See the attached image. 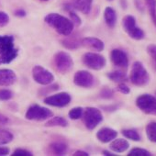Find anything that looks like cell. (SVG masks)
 <instances>
[{"mask_svg":"<svg viewBox=\"0 0 156 156\" xmlns=\"http://www.w3.org/2000/svg\"><path fill=\"white\" fill-rule=\"evenodd\" d=\"M129 80L134 86L137 87H143L149 83V73L144 65L140 62H133L130 70Z\"/></svg>","mask_w":156,"mask_h":156,"instance_id":"cell-3","label":"cell"},{"mask_svg":"<svg viewBox=\"0 0 156 156\" xmlns=\"http://www.w3.org/2000/svg\"><path fill=\"white\" fill-rule=\"evenodd\" d=\"M108 1H112V0H108Z\"/></svg>","mask_w":156,"mask_h":156,"instance_id":"cell-44","label":"cell"},{"mask_svg":"<svg viewBox=\"0 0 156 156\" xmlns=\"http://www.w3.org/2000/svg\"><path fill=\"white\" fill-rule=\"evenodd\" d=\"M83 62L84 64L92 70H101L106 65V59L103 55L97 52H87L83 55Z\"/></svg>","mask_w":156,"mask_h":156,"instance_id":"cell-10","label":"cell"},{"mask_svg":"<svg viewBox=\"0 0 156 156\" xmlns=\"http://www.w3.org/2000/svg\"><path fill=\"white\" fill-rule=\"evenodd\" d=\"M108 77L113 82L116 83H123V81H125L127 79V74L122 72V71H114L111 72L108 74Z\"/></svg>","mask_w":156,"mask_h":156,"instance_id":"cell-23","label":"cell"},{"mask_svg":"<svg viewBox=\"0 0 156 156\" xmlns=\"http://www.w3.org/2000/svg\"><path fill=\"white\" fill-rule=\"evenodd\" d=\"M11 155H13V156H32L33 153H32L31 151L26 150V149L19 148V149L15 150V151L12 152Z\"/></svg>","mask_w":156,"mask_h":156,"instance_id":"cell-35","label":"cell"},{"mask_svg":"<svg viewBox=\"0 0 156 156\" xmlns=\"http://www.w3.org/2000/svg\"><path fill=\"white\" fill-rule=\"evenodd\" d=\"M17 81V74L11 69H0V87H10Z\"/></svg>","mask_w":156,"mask_h":156,"instance_id":"cell-14","label":"cell"},{"mask_svg":"<svg viewBox=\"0 0 156 156\" xmlns=\"http://www.w3.org/2000/svg\"><path fill=\"white\" fill-rule=\"evenodd\" d=\"M13 139H14V136L10 131L0 128V145L9 144L13 140Z\"/></svg>","mask_w":156,"mask_h":156,"instance_id":"cell-24","label":"cell"},{"mask_svg":"<svg viewBox=\"0 0 156 156\" xmlns=\"http://www.w3.org/2000/svg\"><path fill=\"white\" fill-rule=\"evenodd\" d=\"M129 156H151V152L142 148H133L129 151Z\"/></svg>","mask_w":156,"mask_h":156,"instance_id":"cell-29","label":"cell"},{"mask_svg":"<svg viewBox=\"0 0 156 156\" xmlns=\"http://www.w3.org/2000/svg\"><path fill=\"white\" fill-rule=\"evenodd\" d=\"M136 106L144 113L156 115V98L154 96L144 94L136 99Z\"/></svg>","mask_w":156,"mask_h":156,"instance_id":"cell-9","label":"cell"},{"mask_svg":"<svg viewBox=\"0 0 156 156\" xmlns=\"http://www.w3.org/2000/svg\"><path fill=\"white\" fill-rule=\"evenodd\" d=\"M62 46L69 50H76L82 45V40L76 35L70 34L69 36H66L64 40L62 41Z\"/></svg>","mask_w":156,"mask_h":156,"instance_id":"cell-17","label":"cell"},{"mask_svg":"<svg viewBox=\"0 0 156 156\" xmlns=\"http://www.w3.org/2000/svg\"><path fill=\"white\" fill-rule=\"evenodd\" d=\"M68 13H69V15H70V20L73 21V23L74 25L79 26V25L82 24V20H81V18H80L79 16H78V15L74 12V9H70V10L68 11Z\"/></svg>","mask_w":156,"mask_h":156,"instance_id":"cell-31","label":"cell"},{"mask_svg":"<svg viewBox=\"0 0 156 156\" xmlns=\"http://www.w3.org/2000/svg\"><path fill=\"white\" fill-rule=\"evenodd\" d=\"M83 113H84V108L81 107H76L72 108L69 113H68V117L73 119V120H77L83 117Z\"/></svg>","mask_w":156,"mask_h":156,"instance_id":"cell-28","label":"cell"},{"mask_svg":"<svg viewBox=\"0 0 156 156\" xmlns=\"http://www.w3.org/2000/svg\"><path fill=\"white\" fill-rule=\"evenodd\" d=\"M46 87H43L40 93L41 95H47V94H50L51 92H54L56 90H58L59 88V86L57 84H50V85H47V86H44Z\"/></svg>","mask_w":156,"mask_h":156,"instance_id":"cell-32","label":"cell"},{"mask_svg":"<svg viewBox=\"0 0 156 156\" xmlns=\"http://www.w3.org/2000/svg\"><path fill=\"white\" fill-rule=\"evenodd\" d=\"M9 119L3 115V114H0V126H5V125H8L9 123Z\"/></svg>","mask_w":156,"mask_h":156,"instance_id":"cell-39","label":"cell"},{"mask_svg":"<svg viewBox=\"0 0 156 156\" xmlns=\"http://www.w3.org/2000/svg\"><path fill=\"white\" fill-rule=\"evenodd\" d=\"M53 62L56 70L62 74L69 73L73 67V60L66 51H57L53 56Z\"/></svg>","mask_w":156,"mask_h":156,"instance_id":"cell-5","label":"cell"},{"mask_svg":"<svg viewBox=\"0 0 156 156\" xmlns=\"http://www.w3.org/2000/svg\"><path fill=\"white\" fill-rule=\"evenodd\" d=\"M72 100V97L67 92H60L53 95H49L44 98V103L51 107L55 108H64L67 107Z\"/></svg>","mask_w":156,"mask_h":156,"instance_id":"cell-11","label":"cell"},{"mask_svg":"<svg viewBox=\"0 0 156 156\" xmlns=\"http://www.w3.org/2000/svg\"><path fill=\"white\" fill-rule=\"evenodd\" d=\"M32 77L34 81L41 86H47L54 82L55 77L51 72L42 67L41 65H36L32 69Z\"/></svg>","mask_w":156,"mask_h":156,"instance_id":"cell-8","label":"cell"},{"mask_svg":"<svg viewBox=\"0 0 156 156\" xmlns=\"http://www.w3.org/2000/svg\"><path fill=\"white\" fill-rule=\"evenodd\" d=\"M44 21L50 27L53 28L56 30V32H58L59 34L64 37L69 36L70 34L73 33V27H74V24L73 23V21L70 19L59 13L48 14L44 18Z\"/></svg>","mask_w":156,"mask_h":156,"instance_id":"cell-2","label":"cell"},{"mask_svg":"<svg viewBox=\"0 0 156 156\" xmlns=\"http://www.w3.org/2000/svg\"><path fill=\"white\" fill-rule=\"evenodd\" d=\"M145 4L153 24L156 27V0H145Z\"/></svg>","mask_w":156,"mask_h":156,"instance_id":"cell-26","label":"cell"},{"mask_svg":"<svg viewBox=\"0 0 156 156\" xmlns=\"http://www.w3.org/2000/svg\"><path fill=\"white\" fill-rule=\"evenodd\" d=\"M155 94H156V92H155Z\"/></svg>","mask_w":156,"mask_h":156,"instance_id":"cell-45","label":"cell"},{"mask_svg":"<svg viewBox=\"0 0 156 156\" xmlns=\"http://www.w3.org/2000/svg\"><path fill=\"white\" fill-rule=\"evenodd\" d=\"M73 155L74 156H89V154L87 151H76L73 153Z\"/></svg>","mask_w":156,"mask_h":156,"instance_id":"cell-41","label":"cell"},{"mask_svg":"<svg viewBox=\"0 0 156 156\" xmlns=\"http://www.w3.org/2000/svg\"><path fill=\"white\" fill-rule=\"evenodd\" d=\"M42 1H48V0H42Z\"/></svg>","mask_w":156,"mask_h":156,"instance_id":"cell-43","label":"cell"},{"mask_svg":"<svg viewBox=\"0 0 156 156\" xmlns=\"http://www.w3.org/2000/svg\"><path fill=\"white\" fill-rule=\"evenodd\" d=\"M67 126H68V121L63 117H51L45 123V127H62V128H65Z\"/></svg>","mask_w":156,"mask_h":156,"instance_id":"cell-22","label":"cell"},{"mask_svg":"<svg viewBox=\"0 0 156 156\" xmlns=\"http://www.w3.org/2000/svg\"><path fill=\"white\" fill-rule=\"evenodd\" d=\"M104 20L109 28H114L117 24L118 17L116 10L111 7H107L104 10Z\"/></svg>","mask_w":156,"mask_h":156,"instance_id":"cell-20","label":"cell"},{"mask_svg":"<svg viewBox=\"0 0 156 156\" xmlns=\"http://www.w3.org/2000/svg\"><path fill=\"white\" fill-rule=\"evenodd\" d=\"M103 155H105V156H114V155H116V154H114V153H112V152H109V151H103Z\"/></svg>","mask_w":156,"mask_h":156,"instance_id":"cell-42","label":"cell"},{"mask_svg":"<svg viewBox=\"0 0 156 156\" xmlns=\"http://www.w3.org/2000/svg\"><path fill=\"white\" fill-rule=\"evenodd\" d=\"M10 152V149L9 147H5L0 145V156H7Z\"/></svg>","mask_w":156,"mask_h":156,"instance_id":"cell-38","label":"cell"},{"mask_svg":"<svg viewBox=\"0 0 156 156\" xmlns=\"http://www.w3.org/2000/svg\"><path fill=\"white\" fill-rule=\"evenodd\" d=\"M53 117V112L45 107H41L40 105H32L30 106L26 114L25 118L29 120H34V121H44L48 120Z\"/></svg>","mask_w":156,"mask_h":156,"instance_id":"cell-7","label":"cell"},{"mask_svg":"<svg viewBox=\"0 0 156 156\" xmlns=\"http://www.w3.org/2000/svg\"><path fill=\"white\" fill-rule=\"evenodd\" d=\"M122 135L129 140H134V141H140V136L139 134V132L135 129H123L121 131Z\"/></svg>","mask_w":156,"mask_h":156,"instance_id":"cell-27","label":"cell"},{"mask_svg":"<svg viewBox=\"0 0 156 156\" xmlns=\"http://www.w3.org/2000/svg\"><path fill=\"white\" fill-rule=\"evenodd\" d=\"M147 53L152 59L153 63L156 66V45L155 44H150L147 47Z\"/></svg>","mask_w":156,"mask_h":156,"instance_id":"cell-33","label":"cell"},{"mask_svg":"<svg viewBox=\"0 0 156 156\" xmlns=\"http://www.w3.org/2000/svg\"><path fill=\"white\" fill-rule=\"evenodd\" d=\"M110 60L115 66L119 68L126 69L129 65V58L127 53L119 49H114L111 51Z\"/></svg>","mask_w":156,"mask_h":156,"instance_id":"cell-13","label":"cell"},{"mask_svg":"<svg viewBox=\"0 0 156 156\" xmlns=\"http://www.w3.org/2000/svg\"><path fill=\"white\" fill-rule=\"evenodd\" d=\"M101 98H109L112 97V91L108 88H105L101 91V94H100Z\"/></svg>","mask_w":156,"mask_h":156,"instance_id":"cell-37","label":"cell"},{"mask_svg":"<svg viewBox=\"0 0 156 156\" xmlns=\"http://www.w3.org/2000/svg\"><path fill=\"white\" fill-rule=\"evenodd\" d=\"M146 136L150 141L156 143V122H150L146 126Z\"/></svg>","mask_w":156,"mask_h":156,"instance_id":"cell-25","label":"cell"},{"mask_svg":"<svg viewBox=\"0 0 156 156\" xmlns=\"http://www.w3.org/2000/svg\"><path fill=\"white\" fill-rule=\"evenodd\" d=\"M82 118L86 128L89 130H93L103 121V115L101 111L94 107L85 108Z\"/></svg>","mask_w":156,"mask_h":156,"instance_id":"cell-4","label":"cell"},{"mask_svg":"<svg viewBox=\"0 0 156 156\" xmlns=\"http://www.w3.org/2000/svg\"><path fill=\"white\" fill-rule=\"evenodd\" d=\"M118 136L117 130L110 128H102L97 132L98 140L102 143H108L115 140Z\"/></svg>","mask_w":156,"mask_h":156,"instance_id":"cell-16","label":"cell"},{"mask_svg":"<svg viewBox=\"0 0 156 156\" xmlns=\"http://www.w3.org/2000/svg\"><path fill=\"white\" fill-rule=\"evenodd\" d=\"M82 46L95 51H102L105 48L104 42L100 39L95 37H86L82 39Z\"/></svg>","mask_w":156,"mask_h":156,"instance_id":"cell-15","label":"cell"},{"mask_svg":"<svg viewBox=\"0 0 156 156\" xmlns=\"http://www.w3.org/2000/svg\"><path fill=\"white\" fill-rule=\"evenodd\" d=\"M73 83L75 86L79 87L90 88L95 84V77L90 72L86 70H80L74 73Z\"/></svg>","mask_w":156,"mask_h":156,"instance_id":"cell-12","label":"cell"},{"mask_svg":"<svg viewBox=\"0 0 156 156\" xmlns=\"http://www.w3.org/2000/svg\"><path fill=\"white\" fill-rule=\"evenodd\" d=\"M14 14H15L16 17H19V18H25V17L27 16V12H26L24 9H17V10L14 12Z\"/></svg>","mask_w":156,"mask_h":156,"instance_id":"cell-40","label":"cell"},{"mask_svg":"<svg viewBox=\"0 0 156 156\" xmlns=\"http://www.w3.org/2000/svg\"><path fill=\"white\" fill-rule=\"evenodd\" d=\"M19 55V48L12 35H0V65L12 62Z\"/></svg>","mask_w":156,"mask_h":156,"instance_id":"cell-1","label":"cell"},{"mask_svg":"<svg viewBox=\"0 0 156 156\" xmlns=\"http://www.w3.org/2000/svg\"><path fill=\"white\" fill-rule=\"evenodd\" d=\"M49 151H50V153H51L52 155L62 156L67 152L68 145L62 141H55V142H52L49 146Z\"/></svg>","mask_w":156,"mask_h":156,"instance_id":"cell-21","label":"cell"},{"mask_svg":"<svg viewBox=\"0 0 156 156\" xmlns=\"http://www.w3.org/2000/svg\"><path fill=\"white\" fill-rule=\"evenodd\" d=\"M9 16L4 11H0V28H3L9 23Z\"/></svg>","mask_w":156,"mask_h":156,"instance_id":"cell-34","label":"cell"},{"mask_svg":"<svg viewBox=\"0 0 156 156\" xmlns=\"http://www.w3.org/2000/svg\"><path fill=\"white\" fill-rule=\"evenodd\" d=\"M129 147V143L125 139H115L111 141L109 148L111 151L117 153H121L126 151Z\"/></svg>","mask_w":156,"mask_h":156,"instance_id":"cell-18","label":"cell"},{"mask_svg":"<svg viewBox=\"0 0 156 156\" xmlns=\"http://www.w3.org/2000/svg\"><path fill=\"white\" fill-rule=\"evenodd\" d=\"M73 6L83 14H89L91 11L93 0H73Z\"/></svg>","mask_w":156,"mask_h":156,"instance_id":"cell-19","label":"cell"},{"mask_svg":"<svg viewBox=\"0 0 156 156\" xmlns=\"http://www.w3.org/2000/svg\"><path fill=\"white\" fill-rule=\"evenodd\" d=\"M118 90L121 93V94H124V95H128L130 93V89L129 87L124 84V83H119V86H118Z\"/></svg>","mask_w":156,"mask_h":156,"instance_id":"cell-36","label":"cell"},{"mask_svg":"<svg viewBox=\"0 0 156 156\" xmlns=\"http://www.w3.org/2000/svg\"><path fill=\"white\" fill-rule=\"evenodd\" d=\"M122 26L125 32L133 40L140 41L144 39V31L136 24V20L132 15H127L122 20Z\"/></svg>","mask_w":156,"mask_h":156,"instance_id":"cell-6","label":"cell"},{"mask_svg":"<svg viewBox=\"0 0 156 156\" xmlns=\"http://www.w3.org/2000/svg\"><path fill=\"white\" fill-rule=\"evenodd\" d=\"M14 97V94L9 89H0V101H9Z\"/></svg>","mask_w":156,"mask_h":156,"instance_id":"cell-30","label":"cell"}]
</instances>
